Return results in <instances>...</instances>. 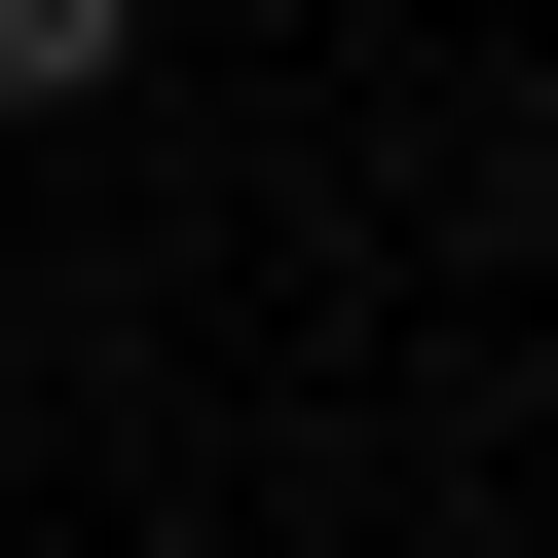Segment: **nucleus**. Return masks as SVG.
I'll return each instance as SVG.
<instances>
[{
  "label": "nucleus",
  "mask_w": 558,
  "mask_h": 558,
  "mask_svg": "<svg viewBox=\"0 0 558 558\" xmlns=\"http://www.w3.org/2000/svg\"><path fill=\"white\" fill-rule=\"evenodd\" d=\"M112 38H149V0H0V112H75V75H112Z\"/></svg>",
  "instance_id": "nucleus-1"
}]
</instances>
